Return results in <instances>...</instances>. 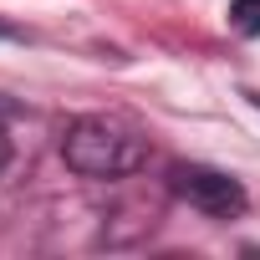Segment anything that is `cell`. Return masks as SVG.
Instances as JSON below:
<instances>
[{
  "label": "cell",
  "mask_w": 260,
  "mask_h": 260,
  "mask_svg": "<svg viewBox=\"0 0 260 260\" xmlns=\"http://www.w3.org/2000/svg\"><path fill=\"white\" fill-rule=\"evenodd\" d=\"M230 31L245 41L260 36V0H230Z\"/></svg>",
  "instance_id": "obj_3"
},
{
  "label": "cell",
  "mask_w": 260,
  "mask_h": 260,
  "mask_svg": "<svg viewBox=\"0 0 260 260\" xmlns=\"http://www.w3.org/2000/svg\"><path fill=\"white\" fill-rule=\"evenodd\" d=\"M0 41H21V31L16 26H0Z\"/></svg>",
  "instance_id": "obj_5"
},
{
  "label": "cell",
  "mask_w": 260,
  "mask_h": 260,
  "mask_svg": "<svg viewBox=\"0 0 260 260\" xmlns=\"http://www.w3.org/2000/svg\"><path fill=\"white\" fill-rule=\"evenodd\" d=\"M11 158H16V148H11V138H6V127H0V174L11 169Z\"/></svg>",
  "instance_id": "obj_4"
},
{
  "label": "cell",
  "mask_w": 260,
  "mask_h": 260,
  "mask_svg": "<svg viewBox=\"0 0 260 260\" xmlns=\"http://www.w3.org/2000/svg\"><path fill=\"white\" fill-rule=\"evenodd\" d=\"M61 164H67L77 179L117 184V179L138 174V169L148 164V138H143L127 117L82 112V117L67 122V133H61Z\"/></svg>",
  "instance_id": "obj_1"
},
{
  "label": "cell",
  "mask_w": 260,
  "mask_h": 260,
  "mask_svg": "<svg viewBox=\"0 0 260 260\" xmlns=\"http://www.w3.org/2000/svg\"><path fill=\"white\" fill-rule=\"evenodd\" d=\"M169 194L199 209L204 219H240L250 209V189L209 164H169Z\"/></svg>",
  "instance_id": "obj_2"
},
{
  "label": "cell",
  "mask_w": 260,
  "mask_h": 260,
  "mask_svg": "<svg viewBox=\"0 0 260 260\" xmlns=\"http://www.w3.org/2000/svg\"><path fill=\"white\" fill-rule=\"evenodd\" d=\"M245 97H250V102H255V112H260V92H245Z\"/></svg>",
  "instance_id": "obj_6"
}]
</instances>
